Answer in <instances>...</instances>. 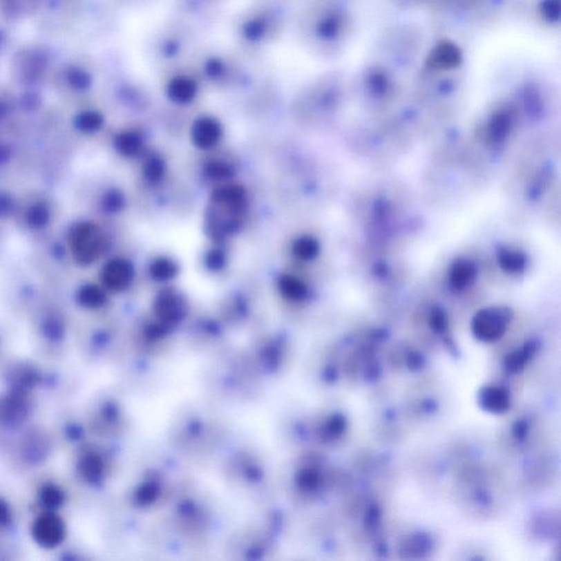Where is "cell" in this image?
<instances>
[{
	"mask_svg": "<svg viewBox=\"0 0 561 561\" xmlns=\"http://www.w3.org/2000/svg\"><path fill=\"white\" fill-rule=\"evenodd\" d=\"M512 316L508 308L493 307L480 310L473 318V334L482 342L497 341L506 332Z\"/></svg>",
	"mask_w": 561,
	"mask_h": 561,
	"instance_id": "6da1fadb",
	"label": "cell"
},
{
	"mask_svg": "<svg viewBox=\"0 0 561 561\" xmlns=\"http://www.w3.org/2000/svg\"><path fill=\"white\" fill-rule=\"evenodd\" d=\"M35 542L42 547L54 548L59 546L65 538V525L59 516L52 512L37 517L33 526Z\"/></svg>",
	"mask_w": 561,
	"mask_h": 561,
	"instance_id": "7a4b0ae2",
	"label": "cell"
},
{
	"mask_svg": "<svg viewBox=\"0 0 561 561\" xmlns=\"http://www.w3.org/2000/svg\"><path fill=\"white\" fill-rule=\"evenodd\" d=\"M30 401L24 392L14 390L0 399V422L7 426L23 424L29 416Z\"/></svg>",
	"mask_w": 561,
	"mask_h": 561,
	"instance_id": "3957f363",
	"label": "cell"
},
{
	"mask_svg": "<svg viewBox=\"0 0 561 561\" xmlns=\"http://www.w3.org/2000/svg\"><path fill=\"white\" fill-rule=\"evenodd\" d=\"M478 403L482 410L499 415L510 409V396L500 387H482L478 394Z\"/></svg>",
	"mask_w": 561,
	"mask_h": 561,
	"instance_id": "277c9868",
	"label": "cell"
},
{
	"mask_svg": "<svg viewBox=\"0 0 561 561\" xmlns=\"http://www.w3.org/2000/svg\"><path fill=\"white\" fill-rule=\"evenodd\" d=\"M104 282L113 289H126L134 278V269L130 263L125 260H114L106 265L104 270Z\"/></svg>",
	"mask_w": 561,
	"mask_h": 561,
	"instance_id": "5b68a950",
	"label": "cell"
},
{
	"mask_svg": "<svg viewBox=\"0 0 561 561\" xmlns=\"http://www.w3.org/2000/svg\"><path fill=\"white\" fill-rule=\"evenodd\" d=\"M212 201L244 214L247 209V192L243 187L228 184L214 191Z\"/></svg>",
	"mask_w": 561,
	"mask_h": 561,
	"instance_id": "8992f818",
	"label": "cell"
},
{
	"mask_svg": "<svg viewBox=\"0 0 561 561\" xmlns=\"http://www.w3.org/2000/svg\"><path fill=\"white\" fill-rule=\"evenodd\" d=\"M192 136L194 144L200 149H212L222 137V129L216 121L205 117L196 123Z\"/></svg>",
	"mask_w": 561,
	"mask_h": 561,
	"instance_id": "52a82bcc",
	"label": "cell"
},
{
	"mask_svg": "<svg viewBox=\"0 0 561 561\" xmlns=\"http://www.w3.org/2000/svg\"><path fill=\"white\" fill-rule=\"evenodd\" d=\"M461 52L453 43H441L430 55L429 67L433 69H448L461 63Z\"/></svg>",
	"mask_w": 561,
	"mask_h": 561,
	"instance_id": "ba28073f",
	"label": "cell"
},
{
	"mask_svg": "<svg viewBox=\"0 0 561 561\" xmlns=\"http://www.w3.org/2000/svg\"><path fill=\"white\" fill-rule=\"evenodd\" d=\"M156 308L164 319L175 321L183 312L182 299L173 291H164L157 298Z\"/></svg>",
	"mask_w": 561,
	"mask_h": 561,
	"instance_id": "9c48e42d",
	"label": "cell"
},
{
	"mask_svg": "<svg viewBox=\"0 0 561 561\" xmlns=\"http://www.w3.org/2000/svg\"><path fill=\"white\" fill-rule=\"evenodd\" d=\"M538 349V343L535 341H530L525 343L519 350L506 355L504 359V366H506V371L510 373H519V372L523 371L525 365L530 362Z\"/></svg>",
	"mask_w": 561,
	"mask_h": 561,
	"instance_id": "30bf717a",
	"label": "cell"
},
{
	"mask_svg": "<svg viewBox=\"0 0 561 561\" xmlns=\"http://www.w3.org/2000/svg\"><path fill=\"white\" fill-rule=\"evenodd\" d=\"M512 129V117L508 112L495 113L487 125V137L493 143L506 140Z\"/></svg>",
	"mask_w": 561,
	"mask_h": 561,
	"instance_id": "8fae6325",
	"label": "cell"
},
{
	"mask_svg": "<svg viewBox=\"0 0 561 561\" xmlns=\"http://www.w3.org/2000/svg\"><path fill=\"white\" fill-rule=\"evenodd\" d=\"M475 278H476V267L469 261H458L450 269V285L458 291L471 285Z\"/></svg>",
	"mask_w": 561,
	"mask_h": 561,
	"instance_id": "7c38bea8",
	"label": "cell"
},
{
	"mask_svg": "<svg viewBox=\"0 0 561 561\" xmlns=\"http://www.w3.org/2000/svg\"><path fill=\"white\" fill-rule=\"evenodd\" d=\"M278 289L286 298L303 299L307 294V287L299 278L293 276H283L278 280Z\"/></svg>",
	"mask_w": 561,
	"mask_h": 561,
	"instance_id": "4fadbf2b",
	"label": "cell"
},
{
	"mask_svg": "<svg viewBox=\"0 0 561 561\" xmlns=\"http://www.w3.org/2000/svg\"><path fill=\"white\" fill-rule=\"evenodd\" d=\"M498 261L501 269L511 274L522 272L526 265L524 254L517 250H503L499 254Z\"/></svg>",
	"mask_w": 561,
	"mask_h": 561,
	"instance_id": "5bb4252c",
	"label": "cell"
},
{
	"mask_svg": "<svg viewBox=\"0 0 561 561\" xmlns=\"http://www.w3.org/2000/svg\"><path fill=\"white\" fill-rule=\"evenodd\" d=\"M319 250H321L319 243L310 236H303L293 245V254L297 259L303 261L315 259L319 254Z\"/></svg>",
	"mask_w": 561,
	"mask_h": 561,
	"instance_id": "9a60e30c",
	"label": "cell"
},
{
	"mask_svg": "<svg viewBox=\"0 0 561 561\" xmlns=\"http://www.w3.org/2000/svg\"><path fill=\"white\" fill-rule=\"evenodd\" d=\"M149 272L154 280L166 282L177 276L178 265L169 258H158L151 263Z\"/></svg>",
	"mask_w": 561,
	"mask_h": 561,
	"instance_id": "2e32d148",
	"label": "cell"
},
{
	"mask_svg": "<svg viewBox=\"0 0 561 561\" xmlns=\"http://www.w3.org/2000/svg\"><path fill=\"white\" fill-rule=\"evenodd\" d=\"M117 149L125 156H136L143 149V140L137 133H124L117 138Z\"/></svg>",
	"mask_w": 561,
	"mask_h": 561,
	"instance_id": "e0dca14e",
	"label": "cell"
},
{
	"mask_svg": "<svg viewBox=\"0 0 561 561\" xmlns=\"http://www.w3.org/2000/svg\"><path fill=\"white\" fill-rule=\"evenodd\" d=\"M37 374L33 368L23 366V368H19L11 377V381L14 385V390H21L26 392V390L33 387V385L37 384Z\"/></svg>",
	"mask_w": 561,
	"mask_h": 561,
	"instance_id": "ac0fdd59",
	"label": "cell"
},
{
	"mask_svg": "<svg viewBox=\"0 0 561 561\" xmlns=\"http://www.w3.org/2000/svg\"><path fill=\"white\" fill-rule=\"evenodd\" d=\"M144 177L151 183L162 180L166 171V164L159 156H151L146 159L143 167Z\"/></svg>",
	"mask_w": 561,
	"mask_h": 561,
	"instance_id": "d6986e66",
	"label": "cell"
},
{
	"mask_svg": "<svg viewBox=\"0 0 561 561\" xmlns=\"http://www.w3.org/2000/svg\"><path fill=\"white\" fill-rule=\"evenodd\" d=\"M207 177L213 181H224L231 179L234 175V169L231 164L220 160H212L205 166Z\"/></svg>",
	"mask_w": 561,
	"mask_h": 561,
	"instance_id": "ffe728a7",
	"label": "cell"
},
{
	"mask_svg": "<svg viewBox=\"0 0 561 561\" xmlns=\"http://www.w3.org/2000/svg\"><path fill=\"white\" fill-rule=\"evenodd\" d=\"M432 542L429 536L424 534L416 535L410 540H408L405 546H403V551L405 553H410L413 556L416 555H424L431 551Z\"/></svg>",
	"mask_w": 561,
	"mask_h": 561,
	"instance_id": "44dd1931",
	"label": "cell"
},
{
	"mask_svg": "<svg viewBox=\"0 0 561 561\" xmlns=\"http://www.w3.org/2000/svg\"><path fill=\"white\" fill-rule=\"evenodd\" d=\"M41 504L48 510L59 508L64 502V493L55 486H46L43 488L40 495Z\"/></svg>",
	"mask_w": 561,
	"mask_h": 561,
	"instance_id": "7402d4cb",
	"label": "cell"
},
{
	"mask_svg": "<svg viewBox=\"0 0 561 561\" xmlns=\"http://www.w3.org/2000/svg\"><path fill=\"white\" fill-rule=\"evenodd\" d=\"M31 441L26 444V455L28 457H32L35 462L40 459L43 456L46 455V444L43 442L42 437H31Z\"/></svg>",
	"mask_w": 561,
	"mask_h": 561,
	"instance_id": "603a6c76",
	"label": "cell"
},
{
	"mask_svg": "<svg viewBox=\"0 0 561 561\" xmlns=\"http://www.w3.org/2000/svg\"><path fill=\"white\" fill-rule=\"evenodd\" d=\"M79 468L82 476L85 477L86 479H93L95 476L99 475L98 459L93 456L88 455L87 457L82 459Z\"/></svg>",
	"mask_w": 561,
	"mask_h": 561,
	"instance_id": "cb8c5ba5",
	"label": "cell"
},
{
	"mask_svg": "<svg viewBox=\"0 0 561 561\" xmlns=\"http://www.w3.org/2000/svg\"><path fill=\"white\" fill-rule=\"evenodd\" d=\"M205 263L209 270L220 271L226 265V254L225 252L222 251L220 249H213L207 254L205 258Z\"/></svg>",
	"mask_w": 561,
	"mask_h": 561,
	"instance_id": "d4e9b609",
	"label": "cell"
},
{
	"mask_svg": "<svg viewBox=\"0 0 561 561\" xmlns=\"http://www.w3.org/2000/svg\"><path fill=\"white\" fill-rule=\"evenodd\" d=\"M430 326L437 334H444L448 329V319L443 310L435 308L430 316Z\"/></svg>",
	"mask_w": 561,
	"mask_h": 561,
	"instance_id": "484cf974",
	"label": "cell"
},
{
	"mask_svg": "<svg viewBox=\"0 0 561 561\" xmlns=\"http://www.w3.org/2000/svg\"><path fill=\"white\" fill-rule=\"evenodd\" d=\"M381 510L377 504H371L368 506V511L365 514V525L370 530H373L379 526L381 523Z\"/></svg>",
	"mask_w": 561,
	"mask_h": 561,
	"instance_id": "4316f807",
	"label": "cell"
},
{
	"mask_svg": "<svg viewBox=\"0 0 561 561\" xmlns=\"http://www.w3.org/2000/svg\"><path fill=\"white\" fill-rule=\"evenodd\" d=\"M529 431H530V424L526 420L516 421L512 428V435H513L514 439H519V441L526 439Z\"/></svg>",
	"mask_w": 561,
	"mask_h": 561,
	"instance_id": "83f0119b",
	"label": "cell"
},
{
	"mask_svg": "<svg viewBox=\"0 0 561 561\" xmlns=\"http://www.w3.org/2000/svg\"><path fill=\"white\" fill-rule=\"evenodd\" d=\"M543 12L545 15L546 19L548 20H558L559 18V5L555 0H548L546 1L543 7Z\"/></svg>",
	"mask_w": 561,
	"mask_h": 561,
	"instance_id": "f1b7e54d",
	"label": "cell"
},
{
	"mask_svg": "<svg viewBox=\"0 0 561 561\" xmlns=\"http://www.w3.org/2000/svg\"><path fill=\"white\" fill-rule=\"evenodd\" d=\"M407 365L411 371H419L420 368H424V358L418 352L410 353L408 356Z\"/></svg>",
	"mask_w": 561,
	"mask_h": 561,
	"instance_id": "f546056e",
	"label": "cell"
},
{
	"mask_svg": "<svg viewBox=\"0 0 561 561\" xmlns=\"http://www.w3.org/2000/svg\"><path fill=\"white\" fill-rule=\"evenodd\" d=\"M345 426H347V422L344 420L343 417L336 416L331 421L329 429H330L331 433L338 435H341L342 432L345 430Z\"/></svg>",
	"mask_w": 561,
	"mask_h": 561,
	"instance_id": "4dcf8cb0",
	"label": "cell"
},
{
	"mask_svg": "<svg viewBox=\"0 0 561 561\" xmlns=\"http://www.w3.org/2000/svg\"><path fill=\"white\" fill-rule=\"evenodd\" d=\"M10 510L7 503L0 500V525H6L10 520Z\"/></svg>",
	"mask_w": 561,
	"mask_h": 561,
	"instance_id": "1f68e13d",
	"label": "cell"
},
{
	"mask_svg": "<svg viewBox=\"0 0 561 561\" xmlns=\"http://www.w3.org/2000/svg\"><path fill=\"white\" fill-rule=\"evenodd\" d=\"M379 368H376V366H374V368H368V379H375L376 377H377V376H379Z\"/></svg>",
	"mask_w": 561,
	"mask_h": 561,
	"instance_id": "d6a6232c",
	"label": "cell"
}]
</instances>
